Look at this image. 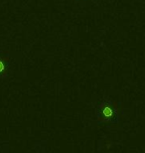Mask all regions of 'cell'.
Returning <instances> with one entry per match:
<instances>
[{"label": "cell", "mask_w": 145, "mask_h": 153, "mask_svg": "<svg viewBox=\"0 0 145 153\" xmlns=\"http://www.w3.org/2000/svg\"><path fill=\"white\" fill-rule=\"evenodd\" d=\"M103 114L104 116H106V117H110V116H112L113 114L112 108H110L109 105H104V108H103Z\"/></svg>", "instance_id": "6da1fadb"}, {"label": "cell", "mask_w": 145, "mask_h": 153, "mask_svg": "<svg viewBox=\"0 0 145 153\" xmlns=\"http://www.w3.org/2000/svg\"><path fill=\"white\" fill-rule=\"evenodd\" d=\"M6 61H7V58H3L1 57L0 58V74L5 72L6 70Z\"/></svg>", "instance_id": "7a4b0ae2"}, {"label": "cell", "mask_w": 145, "mask_h": 153, "mask_svg": "<svg viewBox=\"0 0 145 153\" xmlns=\"http://www.w3.org/2000/svg\"><path fill=\"white\" fill-rule=\"evenodd\" d=\"M76 1H79V2H87V1H91V2H95L97 0H76Z\"/></svg>", "instance_id": "3957f363"}]
</instances>
